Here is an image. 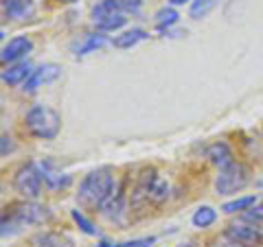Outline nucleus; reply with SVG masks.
<instances>
[{"instance_id":"aec40b11","label":"nucleus","mask_w":263,"mask_h":247,"mask_svg":"<svg viewBox=\"0 0 263 247\" xmlns=\"http://www.w3.org/2000/svg\"><path fill=\"white\" fill-rule=\"evenodd\" d=\"M257 201H259L257 195H248V197H241V199H235V201L224 203V205H221V210H224L226 215H233V212H246L248 208H252Z\"/></svg>"},{"instance_id":"7c9ffc66","label":"nucleus","mask_w":263,"mask_h":247,"mask_svg":"<svg viewBox=\"0 0 263 247\" xmlns=\"http://www.w3.org/2000/svg\"><path fill=\"white\" fill-rule=\"evenodd\" d=\"M60 3H66V5H70V3H77V0H60Z\"/></svg>"},{"instance_id":"393cba45","label":"nucleus","mask_w":263,"mask_h":247,"mask_svg":"<svg viewBox=\"0 0 263 247\" xmlns=\"http://www.w3.org/2000/svg\"><path fill=\"white\" fill-rule=\"evenodd\" d=\"M243 219L246 221H252V223H257V225H261L263 223V199H259L257 203L252 205V208H248L243 212Z\"/></svg>"},{"instance_id":"cd10ccee","label":"nucleus","mask_w":263,"mask_h":247,"mask_svg":"<svg viewBox=\"0 0 263 247\" xmlns=\"http://www.w3.org/2000/svg\"><path fill=\"white\" fill-rule=\"evenodd\" d=\"M121 5H123V11H132V13L141 11V0H121Z\"/></svg>"},{"instance_id":"2eb2a0df","label":"nucleus","mask_w":263,"mask_h":247,"mask_svg":"<svg viewBox=\"0 0 263 247\" xmlns=\"http://www.w3.org/2000/svg\"><path fill=\"white\" fill-rule=\"evenodd\" d=\"M147 37L149 35H147L143 29H132V31H125V33H121V35H117L112 39V44L117 48H134L136 44L145 42Z\"/></svg>"},{"instance_id":"423d86ee","label":"nucleus","mask_w":263,"mask_h":247,"mask_svg":"<svg viewBox=\"0 0 263 247\" xmlns=\"http://www.w3.org/2000/svg\"><path fill=\"white\" fill-rule=\"evenodd\" d=\"M224 234L230 236L233 241L241 243L243 247H259L263 243V232L261 228H257V223H252V221H237V223H230Z\"/></svg>"},{"instance_id":"f8f14e48","label":"nucleus","mask_w":263,"mask_h":247,"mask_svg":"<svg viewBox=\"0 0 263 247\" xmlns=\"http://www.w3.org/2000/svg\"><path fill=\"white\" fill-rule=\"evenodd\" d=\"M206 158L211 164H215V167L221 169L233 162V151H230V147L226 142H213L206 149Z\"/></svg>"},{"instance_id":"ddd939ff","label":"nucleus","mask_w":263,"mask_h":247,"mask_svg":"<svg viewBox=\"0 0 263 247\" xmlns=\"http://www.w3.org/2000/svg\"><path fill=\"white\" fill-rule=\"evenodd\" d=\"M33 9V3L31 0H3V11L7 18L11 20H22L27 18Z\"/></svg>"},{"instance_id":"5701e85b","label":"nucleus","mask_w":263,"mask_h":247,"mask_svg":"<svg viewBox=\"0 0 263 247\" xmlns=\"http://www.w3.org/2000/svg\"><path fill=\"white\" fill-rule=\"evenodd\" d=\"M125 22H127L125 13H119V15H112V18H108V20L97 22V29L99 31H117L121 27H125Z\"/></svg>"},{"instance_id":"0eeeda50","label":"nucleus","mask_w":263,"mask_h":247,"mask_svg":"<svg viewBox=\"0 0 263 247\" xmlns=\"http://www.w3.org/2000/svg\"><path fill=\"white\" fill-rule=\"evenodd\" d=\"M154 177H156L154 169L141 173V177H138L134 191H132V205H134V208H143V205L149 203V188H152Z\"/></svg>"},{"instance_id":"9b49d317","label":"nucleus","mask_w":263,"mask_h":247,"mask_svg":"<svg viewBox=\"0 0 263 247\" xmlns=\"http://www.w3.org/2000/svg\"><path fill=\"white\" fill-rule=\"evenodd\" d=\"M119 13H125L123 11V5L121 0H99V3L92 7V22H101V20H108L112 15H119Z\"/></svg>"},{"instance_id":"4be33fe9","label":"nucleus","mask_w":263,"mask_h":247,"mask_svg":"<svg viewBox=\"0 0 263 247\" xmlns=\"http://www.w3.org/2000/svg\"><path fill=\"white\" fill-rule=\"evenodd\" d=\"M178 11L176 9H171V7H164V9H160L158 13H156V27H158L160 31L162 29H169L171 24H176L178 22Z\"/></svg>"},{"instance_id":"f257e3e1","label":"nucleus","mask_w":263,"mask_h":247,"mask_svg":"<svg viewBox=\"0 0 263 247\" xmlns=\"http://www.w3.org/2000/svg\"><path fill=\"white\" fill-rule=\"evenodd\" d=\"M114 186H117V182H114V175H112L110 169L90 171L79 184L77 201L84 205V208L101 210V205L105 203V199L112 195Z\"/></svg>"},{"instance_id":"20e7f679","label":"nucleus","mask_w":263,"mask_h":247,"mask_svg":"<svg viewBox=\"0 0 263 247\" xmlns=\"http://www.w3.org/2000/svg\"><path fill=\"white\" fill-rule=\"evenodd\" d=\"M42 169H37L33 162H27L15 171L13 175V188L15 193H20L24 199H37L42 195Z\"/></svg>"},{"instance_id":"6e6552de","label":"nucleus","mask_w":263,"mask_h":247,"mask_svg":"<svg viewBox=\"0 0 263 247\" xmlns=\"http://www.w3.org/2000/svg\"><path fill=\"white\" fill-rule=\"evenodd\" d=\"M60 77V66L55 64H46V66H40L37 70L31 72V77L27 79V84H24V92H33V90H37L42 84H48V81H53Z\"/></svg>"},{"instance_id":"c85d7f7f","label":"nucleus","mask_w":263,"mask_h":247,"mask_svg":"<svg viewBox=\"0 0 263 247\" xmlns=\"http://www.w3.org/2000/svg\"><path fill=\"white\" fill-rule=\"evenodd\" d=\"M213 247H243L241 243H237V241H233L230 236H221V241H217V245H213Z\"/></svg>"},{"instance_id":"dca6fc26","label":"nucleus","mask_w":263,"mask_h":247,"mask_svg":"<svg viewBox=\"0 0 263 247\" xmlns=\"http://www.w3.org/2000/svg\"><path fill=\"white\" fill-rule=\"evenodd\" d=\"M42 177H44V184L48 186V188H64V186H68L70 184V177L68 175H62V173H57V171H53V167L51 164H42Z\"/></svg>"},{"instance_id":"1a4fd4ad","label":"nucleus","mask_w":263,"mask_h":247,"mask_svg":"<svg viewBox=\"0 0 263 247\" xmlns=\"http://www.w3.org/2000/svg\"><path fill=\"white\" fill-rule=\"evenodd\" d=\"M31 48H33V42L29 37H13L9 39V44H5L3 48V64H13V61H18L22 59L27 53H31Z\"/></svg>"},{"instance_id":"4468645a","label":"nucleus","mask_w":263,"mask_h":247,"mask_svg":"<svg viewBox=\"0 0 263 247\" xmlns=\"http://www.w3.org/2000/svg\"><path fill=\"white\" fill-rule=\"evenodd\" d=\"M101 212L108 219H117L121 212H123V188H121V184H117L114 186V191H112V195L105 199V203L101 205Z\"/></svg>"},{"instance_id":"7ed1b4c3","label":"nucleus","mask_w":263,"mask_h":247,"mask_svg":"<svg viewBox=\"0 0 263 247\" xmlns=\"http://www.w3.org/2000/svg\"><path fill=\"white\" fill-rule=\"evenodd\" d=\"M250 182H252L250 167L233 160L230 164L219 169L217 177H215V191H217V195H237Z\"/></svg>"},{"instance_id":"f3484780","label":"nucleus","mask_w":263,"mask_h":247,"mask_svg":"<svg viewBox=\"0 0 263 247\" xmlns=\"http://www.w3.org/2000/svg\"><path fill=\"white\" fill-rule=\"evenodd\" d=\"M103 44H105V35H101V33H88V35L75 46V53H77L79 57H84V55H88V53L97 51V48H101Z\"/></svg>"},{"instance_id":"6ab92c4d","label":"nucleus","mask_w":263,"mask_h":247,"mask_svg":"<svg viewBox=\"0 0 263 247\" xmlns=\"http://www.w3.org/2000/svg\"><path fill=\"white\" fill-rule=\"evenodd\" d=\"M215 219H217V212L215 208H211V205H200L195 212H193V217H191V223L195 228H209L215 223Z\"/></svg>"},{"instance_id":"f03ea898","label":"nucleus","mask_w":263,"mask_h":247,"mask_svg":"<svg viewBox=\"0 0 263 247\" xmlns=\"http://www.w3.org/2000/svg\"><path fill=\"white\" fill-rule=\"evenodd\" d=\"M24 125H27V131L33 138L55 140L57 134H60L62 118H60V114L53 108H48V105H33L27 112V116H24Z\"/></svg>"},{"instance_id":"c756f323","label":"nucleus","mask_w":263,"mask_h":247,"mask_svg":"<svg viewBox=\"0 0 263 247\" xmlns=\"http://www.w3.org/2000/svg\"><path fill=\"white\" fill-rule=\"evenodd\" d=\"M169 3L174 5V7H178V5H184V3H189V0H169Z\"/></svg>"},{"instance_id":"9d476101","label":"nucleus","mask_w":263,"mask_h":247,"mask_svg":"<svg viewBox=\"0 0 263 247\" xmlns=\"http://www.w3.org/2000/svg\"><path fill=\"white\" fill-rule=\"evenodd\" d=\"M31 72H33V68H31V64L29 61H20V64H13V66H9L5 72H3V81L7 86H24L27 84V79L31 77Z\"/></svg>"},{"instance_id":"bb28decb","label":"nucleus","mask_w":263,"mask_h":247,"mask_svg":"<svg viewBox=\"0 0 263 247\" xmlns=\"http://www.w3.org/2000/svg\"><path fill=\"white\" fill-rule=\"evenodd\" d=\"M13 149H15L13 138L7 136V134H3V140H0V155H3V158H7V155H9Z\"/></svg>"},{"instance_id":"b1692460","label":"nucleus","mask_w":263,"mask_h":247,"mask_svg":"<svg viewBox=\"0 0 263 247\" xmlns=\"http://www.w3.org/2000/svg\"><path fill=\"white\" fill-rule=\"evenodd\" d=\"M70 217H72V221H75V223L81 228V232H86L88 236H97V234H99V232H97V228L92 225V221H88L79 210H72V212H70Z\"/></svg>"},{"instance_id":"a878e982","label":"nucleus","mask_w":263,"mask_h":247,"mask_svg":"<svg viewBox=\"0 0 263 247\" xmlns=\"http://www.w3.org/2000/svg\"><path fill=\"white\" fill-rule=\"evenodd\" d=\"M152 243H154V238H138V241H127V243H117V245L101 243L99 247H149Z\"/></svg>"},{"instance_id":"412c9836","label":"nucleus","mask_w":263,"mask_h":247,"mask_svg":"<svg viewBox=\"0 0 263 247\" xmlns=\"http://www.w3.org/2000/svg\"><path fill=\"white\" fill-rule=\"evenodd\" d=\"M217 3L219 0H193L191 3V18L200 20V18H204V15H209L217 7Z\"/></svg>"},{"instance_id":"a211bd4d","label":"nucleus","mask_w":263,"mask_h":247,"mask_svg":"<svg viewBox=\"0 0 263 247\" xmlns=\"http://www.w3.org/2000/svg\"><path fill=\"white\" fill-rule=\"evenodd\" d=\"M35 247H72V241L60 232H46L35 238Z\"/></svg>"},{"instance_id":"39448f33","label":"nucleus","mask_w":263,"mask_h":247,"mask_svg":"<svg viewBox=\"0 0 263 247\" xmlns=\"http://www.w3.org/2000/svg\"><path fill=\"white\" fill-rule=\"evenodd\" d=\"M48 219H51V208L35 201H20L11 210V221L18 225H42Z\"/></svg>"}]
</instances>
